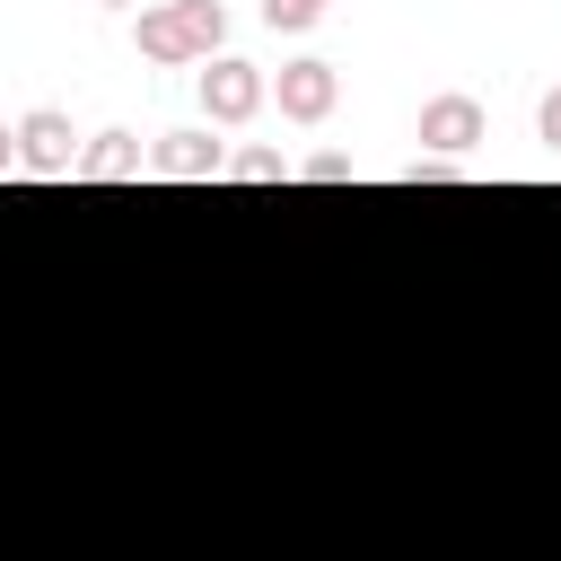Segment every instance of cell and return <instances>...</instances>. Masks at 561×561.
<instances>
[{
  "label": "cell",
  "mask_w": 561,
  "mask_h": 561,
  "mask_svg": "<svg viewBox=\"0 0 561 561\" xmlns=\"http://www.w3.org/2000/svg\"><path fill=\"white\" fill-rule=\"evenodd\" d=\"M0 175H18V140H9V123H0Z\"/></svg>",
  "instance_id": "cell-13"
},
{
  "label": "cell",
  "mask_w": 561,
  "mask_h": 561,
  "mask_svg": "<svg viewBox=\"0 0 561 561\" xmlns=\"http://www.w3.org/2000/svg\"><path fill=\"white\" fill-rule=\"evenodd\" d=\"M359 167L342 158V149H324V158H298V184H351Z\"/></svg>",
  "instance_id": "cell-10"
},
{
  "label": "cell",
  "mask_w": 561,
  "mask_h": 561,
  "mask_svg": "<svg viewBox=\"0 0 561 561\" xmlns=\"http://www.w3.org/2000/svg\"><path fill=\"white\" fill-rule=\"evenodd\" d=\"M535 140L561 158V88H543V96H535Z\"/></svg>",
  "instance_id": "cell-11"
},
{
  "label": "cell",
  "mask_w": 561,
  "mask_h": 561,
  "mask_svg": "<svg viewBox=\"0 0 561 561\" xmlns=\"http://www.w3.org/2000/svg\"><path fill=\"white\" fill-rule=\"evenodd\" d=\"M456 175H465L456 158H412V167H403V184H456Z\"/></svg>",
  "instance_id": "cell-12"
},
{
  "label": "cell",
  "mask_w": 561,
  "mask_h": 561,
  "mask_svg": "<svg viewBox=\"0 0 561 561\" xmlns=\"http://www.w3.org/2000/svg\"><path fill=\"white\" fill-rule=\"evenodd\" d=\"M324 9H333V0H263V26H272V35H307Z\"/></svg>",
  "instance_id": "cell-9"
},
{
  "label": "cell",
  "mask_w": 561,
  "mask_h": 561,
  "mask_svg": "<svg viewBox=\"0 0 561 561\" xmlns=\"http://www.w3.org/2000/svg\"><path fill=\"white\" fill-rule=\"evenodd\" d=\"M140 175H149L140 131H96V140H79V184H140Z\"/></svg>",
  "instance_id": "cell-7"
},
{
  "label": "cell",
  "mask_w": 561,
  "mask_h": 561,
  "mask_svg": "<svg viewBox=\"0 0 561 561\" xmlns=\"http://www.w3.org/2000/svg\"><path fill=\"white\" fill-rule=\"evenodd\" d=\"M131 44H140V61H158V70L210 61V53H228V0H149V9L131 18Z\"/></svg>",
  "instance_id": "cell-1"
},
{
  "label": "cell",
  "mask_w": 561,
  "mask_h": 561,
  "mask_svg": "<svg viewBox=\"0 0 561 561\" xmlns=\"http://www.w3.org/2000/svg\"><path fill=\"white\" fill-rule=\"evenodd\" d=\"M272 105H280V123H333V105H342V70L316 61V53H298V61L272 70Z\"/></svg>",
  "instance_id": "cell-4"
},
{
  "label": "cell",
  "mask_w": 561,
  "mask_h": 561,
  "mask_svg": "<svg viewBox=\"0 0 561 561\" xmlns=\"http://www.w3.org/2000/svg\"><path fill=\"white\" fill-rule=\"evenodd\" d=\"M9 140H18V175H79V131H70V114H61V105L18 114V123H9Z\"/></svg>",
  "instance_id": "cell-5"
},
{
  "label": "cell",
  "mask_w": 561,
  "mask_h": 561,
  "mask_svg": "<svg viewBox=\"0 0 561 561\" xmlns=\"http://www.w3.org/2000/svg\"><path fill=\"white\" fill-rule=\"evenodd\" d=\"M412 140H421V158H473L482 140H491V114H482V96H465V88H438V96H421V123H412Z\"/></svg>",
  "instance_id": "cell-2"
},
{
  "label": "cell",
  "mask_w": 561,
  "mask_h": 561,
  "mask_svg": "<svg viewBox=\"0 0 561 561\" xmlns=\"http://www.w3.org/2000/svg\"><path fill=\"white\" fill-rule=\"evenodd\" d=\"M96 9H131V0H96Z\"/></svg>",
  "instance_id": "cell-14"
},
{
  "label": "cell",
  "mask_w": 561,
  "mask_h": 561,
  "mask_svg": "<svg viewBox=\"0 0 561 561\" xmlns=\"http://www.w3.org/2000/svg\"><path fill=\"white\" fill-rule=\"evenodd\" d=\"M298 175V158H280V149H228V184H289Z\"/></svg>",
  "instance_id": "cell-8"
},
{
  "label": "cell",
  "mask_w": 561,
  "mask_h": 561,
  "mask_svg": "<svg viewBox=\"0 0 561 561\" xmlns=\"http://www.w3.org/2000/svg\"><path fill=\"white\" fill-rule=\"evenodd\" d=\"M272 105V70L245 61V53H210L202 61V114L210 123H254Z\"/></svg>",
  "instance_id": "cell-3"
},
{
  "label": "cell",
  "mask_w": 561,
  "mask_h": 561,
  "mask_svg": "<svg viewBox=\"0 0 561 561\" xmlns=\"http://www.w3.org/2000/svg\"><path fill=\"white\" fill-rule=\"evenodd\" d=\"M149 175H167V184H219L228 175V140H210V131H158Z\"/></svg>",
  "instance_id": "cell-6"
}]
</instances>
